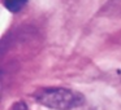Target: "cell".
Here are the masks:
<instances>
[{
	"label": "cell",
	"instance_id": "obj_1",
	"mask_svg": "<svg viewBox=\"0 0 121 110\" xmlns=\"http://www.w3.org/2000/svg\"><path fill=\"white\" fill-rule=\"evenodd\" d=\"M35 100L53 110H72L83 104L82 94L68 88H43L35 94Z\"/></svg>",
	"mask_w": 121,
	"mask_h": 110
},
{
	"label": "cell",
	"instance_id": "obj_2",
	"mask_svg": "<svg viewBox=\"0 0 121 110\" xmlns=\"http://www.w3.org/2000/svg\"><path fill=\"white\" fill-rule=\"evenodd\" d=\"M27 0H3V4L9 12L12 13H17L20 12L25 5H26Z\"/></svg>",
	"mask_w": 121,
	"mask_h": 110
},
{
	"label": "cell",
	"instance_id": "obj_3",
	"mask_svg": "<svg viewBox=\"0 0 121 110\" xmlns=\"http://www.w3.org/2000/svg\"><path fill=\"white\" fill-rule=\"evenodd\" d=\"M107 14H118L121 13V0H109L108 4L103 8Z\"/></svg>",
	"mask_w": 121,
	"mask_h": 110
}]
</instances>
